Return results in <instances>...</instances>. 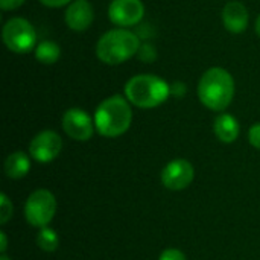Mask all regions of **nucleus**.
<instances>
[{
	"label": "nucleus",
	"instance_id": "nucleus-1",
	"mask_svg": "<svg viewBox=\"0 0 260 260\" xmlns=\"http://www.w3.org/2000/svg\"><path fill=\"white\" fill-rule=\"evenodd\" d=\"M198 98L212 111H224L235 98V79L222 67L207 69L198 82Z\"/></svg>",
	"mask_w": 260,
	"mask_h": 260
},
{
	"label": "nucleus",
	"instance_id": "nucleus-2",
	"mask_svg": "<svg viewBox=\"0 0 260 260\" xmlns=\"http://www.w3.org/2000/svg\"><path fill=\"white\" fill-rule=\"evenodd\" d=\"M94 126L104 137L114 139L125 134L133 122L131 104L120 94L104 99L94 111Z\"/></svg>",
	"mask_w": 260,
	"mask_h": 260
},
{
	"label": "nucleus",
	"instance_id": "nucleus-3",
	"mask_svg": "<svg viewBox=\"0 0 260 260\" xmlns=\"http://www.w3.org/2000/svg\"><path fill=\"white\" fill-rule=\"evenodd\" d=\"M140 46L142 43L137 34L117 27L101 35L96 43V56L104 64L119 66L137 55Z\"/></svg>",
	"mask_w": 260,
	"mask_h": 260
},
{
	"label": "nucleus",
	"instance_id": "nucleus-4",
	"mask_svg": "<svg viewBox=\"0 0 260 260\" xmlns=\"http://www.w3.org/2000/svg\"><path fill=\"white\" fill-rule=\"evenodd\" d=\"M169 96L171 85L155 75H136L125 84V98L137 108H155Z\"/></svg>",
	"mask_w": 260,
	"mask_h": 260
},
{
	"label": "nucleus",
	"instance_id": "nucleus-5",
	"mask_svg": "<svg viewBox=\"0 0 260 260\" xmlns=\"http://www.w3.org/2000/svg\"><path fill=\"white\" fill-rule=\"evenodd\" d=\"M2 38L5 46L14 53H29L37 47V30L23 17L9 18L3 24Z\"/></svg>",
	"mask_w": 260,
	"mask_h": 260
},
{
	"label": "nucleus",
	"instance_id": "nucleus-6",
	"mask_svg": "<svg viewBox=\"0 0 260 260\" xmlns=\"http://www.w3.org/2000/svg\"><path fill=\"white\" fill-rule=\"evenodd\" d=\"M56 212V200L47 189L34 190L24 204V218L32 227H47Z\"/></svg>",
	"mask_w": 260,
	"mask_h": 260
},
{
	"label": "nucleus",
	"instance_id": "nucleus-7",
	"mask_svg": "<svg viewBox=\"0 0 260 260\" xmlns=\"http://www.w3.org/2000/svg\"><path fill=\"white\" fill-rule=\"evenodd\" d=\"M145 17V5L142 0H113L108 6V18L119 27H131L139 24Z\"/></svg>",
	"mask_w": 260,
	"mask_h": 260
},
{
	"label": "nucleus",
	"instance_id": "nucleus-8",
	"mask_svg": "<svg viewBox=\"0 0 260 260\" xmlns=\"http://www.w3.org/2000/svg\"><path fill=\"white\" fill-rule=\"evenodd\" d=\"M62 129L64 133L78 142H87L93 137V133L96 129L94 119L88 116L87 111L81 108H70L62 116Z\"/></svg>",
	"mask_w": 260,
	"mask_h": 260
},
{
	"label": "nucleus",
	"instance_id": "nucleus-9",
	"mask_svg": "<svg viewBox=\"0 0 260 260\" xmlns=\"http://www.w3.org/2000/svg\"><path fill=\"white\" fill-rule=\"evenodd\" d=\"M61 149H62V140L59 134L52 129H44L38 133L29 145L30 157L38 163L53 161L59 155Z\"/></svg>",
	"mask_w": 260,
	"mask_h": 260
},
{
	"label": "nucleus",
	"instance_id": "nucleus-10",
	"mask_svg": "<svg viewBox=\"0 0 260 260\" xmlns=\"http://www.w3.org/2000/svg\"><path fill=\"white\" fill-rule=\"evenodd\" d=\"M193 177H195V169L184 158H177L169 161L161 171V183L169 190L186 189L193 181Z\"/></svg>",
	"mask_w": 260,
	"mask_h": 260
},
{
	"label": "nucleus",
	"instance_id": "nucleus-11",
	"mask_svg": "<svg viewBox=\"0 0 260 260\" xmlns=\"http://www.w3.org/2000/svg\"><path fill=\"white\" fill-rule=\"evenodd\" d=\"M93 20L94 9L88 0H73L64 12V21L67 27L75 32L87 30L91 26Z\"/></svg>",
	"mask_w": 260,
	"mask_h": 260
},
{
	"label": "nucleus",
	"instance_id": "nucleus-12",
	"mask_svg": "<svg viewBox=\"0 0 260 260\" xmlns=\"http://www.w3.org/2000/svg\"><path fill=\"white\" fill-rule=\"evenodd\" d=\"M250 15L248 9L242 2L232 0L222 9V23L232 34H242L248 27Z\"/></svg>",
	"mask_w": 260,
	"mask_h": 260
},
{
	"label": "nucleus",
	"instance_id": "nucleus-13",
	"mask_svg": "<svg viewBox=\"0 0 260 260\" xmlns=\"http://www.w3.org/2000/svg\"><path fill=\"white\" fill-rule=\"evenodd\" d=\"M213 131H215V136L221 142H224V143H233L239 137L241 128H239V122L236 120L235 116H232L229 113H224V114H219L215 119Z\"/></svg>",
	"mask_w": 260,
	"mask_h": 260
},
{
	"label": "nucleus",
	"instance_id": "nucleus-14",
	"mask_svg": "<svg viewBox=\"0 0 260 260\" xmlns=\"http://www.w3.org/2000/svg\"><path fill=\"white\" fill-rule=\"evenodd\" d=\"M30 169V160L23 151H15L8 155L5 161V172L12 180H20L27 175Z\"/></svg>",
	"mask_w": 260,
	"mask_h": 260
},
{
	"label": "nucleus",
	"instance_id": "nucleus-15",
	"mask_svg": "<svg viewBox=\"0 0 260 260\" xmlns=\"http://www.w3.org/2000/svg\"><path fill=\"white\" fill-rule=\"evenodd\" d=\"M34 53H35V58H37L38 62L50 66V64H55L59 59L61 47H59L58 43H55L52 40H44V41L37 44Z\"/></svg>",
	"mask_w": 260,
	"mask_h": 260
},
{
	"label": "nucleus",
	"instance_id": "nucleus-16",
	"mask_svg": "<svg viewBox=\"0 0 260 260\" xmlns=\"http://www.w3.org/2000/svg\"><path fill=\"white\" fill-rule=\"evenodd\" d=\"M37 245L46 251V253H52L58 248L59 245V239H58V235L55 230L49 229V227H43L37 236Z\"/></svg>",
	"mask_w": 260,
	"mask_h": 260
},
{
	"label": "nucleus",
	"instance_id": "nucleus-17",
	"mask_svg": "<svg viewBox=\"0 0 260 260\" xmlns=\"http://www.w3.org/2000/svg\"><path fill=\"white\" fill-rule=\"evenodd\" d=\"M137 55L143 62H154L157 59V50H155L154 44H151V43H143L140 46Z\"/></svg>",
	"mask_w": 260,
	"mask_h": 260
},
{
	"label": "nucleus",
	"instance_id": "nucleus-18",
	"mask_svg": "<svg viewBox=\"0 0 260 260\" xmlns=\"http://www.w3.org/2000/svg\"><path fill=\"white\" fill-rule=\"evenodd\" d=\"M12 210H14L12 203L9 201V198L5 193H2V197H0V222L2 224H6L11 219Z\"/></svg>",
	"mask_w": 260,
	"mask_h": 260
},
{
	"label": "nucleus",
	"instance_id": "nucleus-19",
	"mask_svg": "<svg viewBox=\"0 0 260 260\" xmlns=\"http://www.w3.org/2000/svg\"><path fill=\"white\" fill-rule=\"evenodd\" d=\"M248 140L251 143V146H254L256 149H260V122L254 123L250 131H248Z\"/></svg>",
	"mask_w": 260,
	"mask_h": 260
},
{
	"label": "nucleus",
	"instance_id": "nucleus-20",
	"mask_svg": "<svg viewBox=\"0 0 260 260\" xmlns=\"http://www.w3.org/2000/svg\"><path fill=\"white\" fill-rule=\"evenodd\" d=\"M158 260H186V256L177 248H168L160 254Z\"/></svg>",
	"mask_w": 260,
	"mask_h": 260
},
{
	"label": "nucleus",
	"instance_id": "nucleus-21",
	"mask_svg": "<svg viewBox=\"0 0 260 260\" xmlns=\"http://www.w3.org/2000/svg\"><path fill=\"white\" fill-rule=\"evenodd\" d=\"M186 91H187V87H186L184 82L177 81V82L171 84V94H172V96H175V98H183V96L186 94Z\"/></svg>",
	"mask_w": 260,
	"mask_h": 260
},
{
	"label": "nucleus",
	"instance_id": "nucleus-22",
	"mask_svg": "<svg viewBox=\"0 0 260 260\" xmlns=\"http://www.w3.org/2000/svg\"><path fill=\"white\" fill-rule=\"evenodd\" d=\"M26 0H0V8L3 11H14L20 8Z\"/></svg>",
	"mask_w": 260,
	"mask_h": 260
},
{
	"label": "nucleus",
	"instance_id": "nucleus-23",
	"mask_svg": "<svg viewBox=\"0 0 260 260\" xmlns=\"http://www.w3.org/2000/svg\"><path fill=\"white\" fill-rule=\"evenodd\" d=\"M38 2L47 8H61V6L70 5L73 0H38Z\"/></svg>",
	"mask_w": 260,
	"mask_h": 260
},
{
	"label": "nucleus",
	"instance_id": "nucleus-24",
	"mask_svg": "<svg viewBox=\"0 0 260 260\" xmlns=\"http://www.w3.org/2000/svg\"><path fill=\"white\" fill-rule=\"evenodd\" d=\"M0 239H2V247H0V251H2V253H5V251H6V247H8V242H6V235H5L3 232L0 233Z\"/></svg>",
	"mask_w": 260,
	"mask_h": 260
},
{
	"label": "nucleus",
	"instance_id": "nucleus-25",
	"mask_svg": "<svg viewBox=\"0 0 260 260\" xmlns=\"http://www.w3.org/2000/svg\"><path fill=\"white\" fill-rule=\"evenodd\" d=\"M256 34L260 37V14L259 17H257V20H256Z\"/></svg>",
	"mask_w": 260,
	"mask_h": 260
},
{
	"label": "nucleus",
	"instance_id": "nucleus-26",
	"mask_svg": "<svg viewBox=\"0 0 260 260\" xmlns=\"http://www.w3.org/2000/svg\"><path fill=\"white\" fill-rule=\"evenodd\" d=\"M0 260H11L9 257H6L5 254H2V257H0Z\"/></svg>",
	"mask_w": 260,
	"mask_h": 260
}]
</instances>
